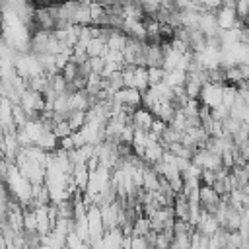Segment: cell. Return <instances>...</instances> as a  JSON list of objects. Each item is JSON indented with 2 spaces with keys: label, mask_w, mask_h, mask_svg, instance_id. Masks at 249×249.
I'll return each instance as SVG.
<instances>
[{
  "label": "cell",
  "mask_w": 249,
  "mask_h": 249,
  "mask_svg": "<svg viewBox=\"0 0 249 249\" xmlns=\"http://www.w3.org/2000/svg\"><path fill=\"white\" fill-rule=\"evenodd\" d=\"M198 99H200L202 105H206L210 109H216L218 105L224 103V86L222 84H212V82L204 84Z\"/></svg>",
  "instance_id": "obj_1"
},
{
  "label": "cell",
  "mask_w": 249,
  "mask_h": 249,
  "mask_svg": "<svg viewBox=\"0 0 249 249\" xmlns=\"http://www.w3.org/2000/svg\"><path fill=\"white\" fill-rule=\"evenodd\" d=\"M89 66H91V74H103L105 60L101 56H93V58H89Z\"/></svg>",
  "instance_id": "obj_15"
},
{
  "label": "cell",
  "mask_w": 249,
  "mask_h": 249,
  "mask_svg": "<svg viewBox=\"0 0 249 249\" xmlns=\"http://www.w3.org/2000/svg\"><path fill=\"white\" fill-rule=\"evenodd\" d=\"M134 88L140 89L142 93L150 88V80H148V66H136L134 68Z\"/></svg>",
  "instance_id": "obj_7"
},
{
  "label": "cell",
  "mask_w": 249,
  "mask_h": 249,
  "mask_svg": "<svg viewBox=\"0 0 249 249\" xmlns=\"http://www.w3.org/2000/svg\"><path fill=\"white\" fill-rule=\"evenodd\" d=\"M167 126H169V124H167V123H163V121H161V119H156V121H154V123H152V128H150V132H152V134H156V136H158V138H161V136H163V132H165V128H167Z\"/></svg>",
  "instance_id": "obj_14"
},
{
  "label": "cell",
  "mask_w": 249,
  "mask_h": 249,
  "mask_svg": "<svg viewBox=\"0 0 249 249\" xmlns=\"http://www.w3.org/2000/svg\"><path fill=\"white\" fill-rule=\"evenodd\" d=\"M235 12H237V18L239 19H247L249 18V0H237Z\"/></svg>",
  "instance_id": "obj_13"
},
{
  "label": "cell",
  "mask_w": 249,
  "mask_h": 249,
  "mask_svg": "<svg viewBox=\"0 0 249 249\" xmlns=\"http://www.w3.org/2000/svg\"><path fill=\"white\" fill-rule=\"evenodd\" d=\"M198 29L206 35V37H220L222 29L218 25V18H216V12H202L200 14V21H198Z\"/></svg>",
  "instance_id": "obj_2"
},
{
  "label": "cell",
  "mask_w": 249,
  "mask_h": 249,
  "mask_svg": "<svg viewBox=\"0 0 249 249\" xmlns=\"http://www.w3.org/2000/svg\"><path fill=\"white\" fill-rule=\"evenodd\" d=\"M154 121H156V115L152 111H148L146 107H138L134 111V115H132V124H134V128H140V130H148L150 132Z\"/></svg>",
  "instance_id": "obj_4"
},
{
  "label": "cell",
  "mask_w": 249,
  "mask_h": 249,
  "mask_svg": "<svg viewBox=\"0 0 249 249\" xmlns=\"http://www.w3.org/2000/svg\"><path fill=\"white\" fill-rule=\"evenodd\" d=\"M187 80H189V74L183 72V70H179V68H175V70H171V72L165 74V80L163 82L169 84L171 88H185Z\"/></svg>",
  "instance_id": "obj_6"
},
{
  "label": "cell",
  "mask_w": 249,
  "mask_h": 249,
  "mask_svg": "<svg viewBox=\"0 0 249 249\" xmlns=\"http://www.w3.org/2000/svg\"><path fill=\"white\" fill-rule=\"evenodd\" d=\"M239 99V93H237V86H230V84H226L224 86V105L226 107H233V103Z\"/></svg>",
  "instance_id": "obj_10"
},
{
  "label": "cell",
  "mask_w": 249,
  "mask_h": 249,
  "mask_svg": "<svg viewBox=\"0 0 249 249\" xmlns=\"http://www.w3.org/2000/svg\"><path fill=\"white\" fill-rule=\"evenodd\" d=\"M163 49L160 43H148V49H146V66L152 68V66H161L163 68Z\"/></svg>",
  "instance_id": "obj_5"
},
{
  "label": "cell",
  "mask_w": 249,
  "mask_h": 249,
  "mask_svg": "<svg viewBox=\"0 0 249 249\" xmlns=\"http://www.w3.org/2000/svg\"><path fill=\"white\" fill-rule=\"evenodd\" d=\"M216 18H218V25H220L222 31L233 29L235 23H237V12H235V8L222 6V8L216 12Z\"/></svg>",
  "instance_id": "obj_3"
},
{
  "label": "cell",
  "mask_w": 249,
  "mask_h": 249,
  "mask_svg": "<svg viewBox=\"0 0 249 249\" xmlns=\"http://www.w3.org/2000/svg\"><path fill=\"white\" fill-rule=\"evenodd\" d=\"M165 70L161 68V66H152V68H148V80H150V88L152 86H158V84H161L163 80H165Z\"/></svg>",
  "instance_id": "obj_9"
},
{
  "label": "cell",
  "mask_w": 249,
  "mask_h": 249,
  "mask_svg": "<svg viewBox=\"0 0 249 249\" xmlns=\"http://www.w3.org/2000/svg\"><path fill=\"white\" fill-rule=\"evenodd\" d=\"M53 132H54V134L58 136V140H60V138L70 136L74 130H72V126H70L68 121H58V123H53Z\"/></svg>",
  "instance_id": "obj_11"
},
{
  "label": "cell",
  "mask_w": 249,
  "mask_h": 249,
  "mask_svg": "<svg viewBox=\"0 0 249 249\" xmlns=\"http://www.w3.org/2000/svg\"><path fill=\"white\" fill-rule=\"evenodd\" d=\"M222 124H224V132H226V134H231V136H235V134L239 132V128H241V124H243V123H241L239 119L228 117V119H226Z\"/></svg>",
  "instance_id": "obj_12"
},
{
  "label": "cell",
  "mask_w": 249,
  "mask_h": 249,
  "mask_svg": "<svg viewBox=\"0 0 249 249\" xmlns=\"http://www.w3.org/2000/svg\"><path fill=\"white\" fill-rule=\"evenodd\" d=\"M66 121L70 123L72 130H74V132H78V130L88 123V111H72V113L68 115V119H66Z\"/></svg>",
  "instance_id": "obj_8"
}]
</instances>
